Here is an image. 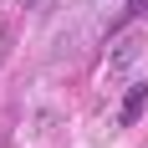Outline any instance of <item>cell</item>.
Masks as SVG:
<instances>
[{
	"label": "cell",
	"instance_id": "6da1fadb",
	"mask_svg": "<svg viewBox=\"0 0 148 148\" xmlns=\"http://www.w3.org/2000/svg\"><path fill=\"white\" fill-rule=\"evenodd\" d=\"M143 107H148V82H133L128 97H123V107H118V123H123V128H133V123L143 118Z\"/></svg>",
	"mask_w": 148,
	"mask_h": 148
},
{
	"label": "cell",
	"instance_id": "7a4b0ae2",
	"mask_svg": "<svg viewBox=\"0 0 148 148\" xmlns=\"http://www.w3.org/2000/svg\"><path fill=\"white\" fill-rule=\"evenodd\" d=\"M138 10H148V0H133V10H128V15H138Z\"/></svg>",
	"mask_w": 148,
	"mask_h": 148
}]
</instances>
